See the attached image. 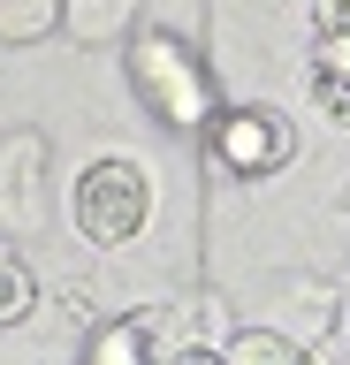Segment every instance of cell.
Returning <instances> with one entry per match:
<instances>
[{"mask_svg": "<svg viewBox=\"0 0 350 365\" xmlns=\"http://www.w3.org/2000/svg\"><path fill=\"white\" fill-rule=\"evenodd\" d=\"M312 31L320 38H350V0H312Z\"/></svg>", "mask_w": 350, "mask_h": 365, "instance_id": "cell-9", "label": "cell"}, {"mask_svg": "<svg viewBox=\"0 0 350 365\" xmlns=\"http://www.w3.org/2000/svg\"><path fill=\"white\" fill-rule=\"evenodd\" d=\"M130 16H138V0H61V31H76L84 46H107Z\"/></svg>", "mask_w": 350, "mask_h": 365, "instance_id": "cell-5", "label": "cell"}, {"mask_svg": "<svg viewBox=\"0 0 350 365\" xmlns=\"http://www.w3.org/2000/svg\"><path fill=\"white\" fill-rule=\"evenodd\" d=\"M31 304H38V282L24 274V259H16V251H0V327L31 319Z\"/></svg>", "mask_w": 350, "mask_h": 365, "instance_id": "cell-8", "label": "cell"}, {"mask_svg": "<svg viewBox=\"0 0 350 365\" xmlns=\"http://www.w3.org/2000/svg\"><path fill=\"white\" fill-rule=\"evenodd\" d=\"M206 153L229 168V175H282L289 160H297V130H289V114L274 107H221L206 130Z\"/></svg>", "mask_w": 350, "mask_h": 365, "instance_id": "cell-3", "label": "cell"}, {"mask_svg": "<svg viewBox=\"0 0 350 365\" xmlns=\"http://www.w3.org/2000/svg\"><path fill=\"white\" fill-rule=\"evenodd\" d=\"M160 350L145 342V327L138 319H107L92 342H84V365H153Z\"/></svg>", "mask_w": 350, "mask_h": 365, "instance_id": "cell-6", "label": "cell"}, {"mask_svg": "<svg viewBox=\"0 0 350 365\" xmlns=\"http://www.w3.org/2000/svg\"><path fill=\"white\" fill-rule=\"evenodd\" d=\"M122 68H130V91L145 99V114H153V122L190 130V137L213 130L221 91H213L206 61H198L175 31H138V38H130V53H122Z\"/></svg>", "mask_w": 350, "mask_h": 365, "instance_id": "cell-1", "label": "cell"}, {"mask_svg": "<svg viewBox=\"0 0 350 365\" xmlns=\"http://www.w3.org/2000/svg\"><path fill=\"white\" fill-rule=\"evenodd\" d=\"M61 31V0H0V46H38Z\"/></svg>", "mask_w": 350, "mask_h": 365, "instance_id": "cell-7", "label": "cell"}, {"mask_svg": "<svg viewBox=\"0 0 350 365\" xmlns=\"http://www.w3.org/2000/svg\"><path fill=\"white\" fill-rule=\"evenodd\" d=\"M312 91H320V107H327V114H343V122H350V91H343V84H327V76H320Z\"/></svg>", "mask_w": 350, "mask_h": 365, "instance_id": "cell-12", "label": "cell"}, {"mask_svg": "<svg viewBox=\"0 0 350 365\" xmlns=\"http://www.w3.org/2000/svg\"><path fill=\"white\" fill-rule=\"evenodd\" d=\"M320 76L350 91V38H320Z\"/></svg>", "mask_w": 350, "mask_h": 365, "instance_id": "cell-10", "label": "cell"}, {"mask_svg": "<svg viewBox=\"0 0 350 365\" xmlns=\"http://www.w3.org/2000/svg\"><path fill=\"white\" fill-rule=\"evenodd\" d=\"M153 221V182L138 160H92L76 175V228L92 244H138V228Z\"/></svg>", "mask_w": 350, "mask_h": 365, "instance_id": "cell-2", "label": "cell"}, {"mask_svg": "<svg viewBox=\"0 0 350 365\" xmlns=\"http://www.w3.org/2000/svg\"><path fill=\"white\" fill-rule=\"evenodd\" d=\"M153 365H221V350H206V342H190V350H160Z\"/></svg>", "mask_w": 350, "mask_h": 365, "instance_id": "cell-11", "label": "cell"}, {"mask_svg": "<svg viewBox=\"0 0 350 365\" xmlns=\"http://www.w3.org/2000/svg\"><path fill=\"white\" fill-rule=\"evenodd\" d=\"M343 319H350V289H343Z\"/></svg>", "mask_w": 350, "mask_h": 365, "instance_id": "cell-13", "label": "cell"}, {"mask_svg": "<svg viewBox=\"0 0 350 365\" xmlns=\"http://www.w3.org/2000/svg\"><path fill=\"white\" fill-rule=\"evenodd\" d=\"M221 365H320V358L297 350L289 335H274V327H236V335L221 342Z\"/></svg>", "mask_w": 350, "mask_h": 365, "instance_id": "cell-4", "label": "cell"}]
</instances>
